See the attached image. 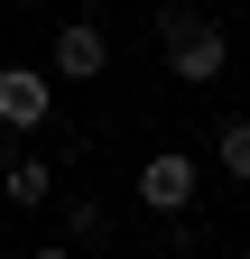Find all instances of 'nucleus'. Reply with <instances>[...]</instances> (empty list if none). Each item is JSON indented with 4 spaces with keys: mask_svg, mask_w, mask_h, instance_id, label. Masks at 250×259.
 <instances>
[{
    "mask_svg": "<svg viewBox=\"0 0 250 259\" xmlns=\"http://www.w3.org/2000/svg\"><path fill=\"white\" fill-rule=\"evenodd\" d=\"M158 37H167V74H176V83H213V74L232 65V37H223V19L158 10Z\"/></svg>",
    "mask_w": 250,
    "mask_h": 259,
    "instance_id": "obj_1",
    "label": "nucleus"
},
{
    "mask_svg": "<svg viewBox=\"0 0 250 259\" xmlns=\"http://www.w3.org/2000/svg\"><path fill=\"white\" fill-rule=\"evenodd\" d=\"M47 74H56V83H93V74H111V37H102V19H93V10H74V19L47 37Z\"/></svg>",
    "mask_w": 250,
    "mask_h": 259,
    "instance_id": "obj_2",
    "label": "nucleus"
},
{
    "mask_svg": "<svg viewBox=\"0 0 250 259\" xmlns=\"http://www.w3.org/2000/svg\"><path fill=\"white\" fill-rule=\"evenodd\" d=\"M47 120H56L47 65H0V139H37Z\"/></svg>",
    "mask_w": 250,
    "mask_h": 259,
    "instance_id": "obj_3",
    "label": "nucleus"
},
{
    "mask_svg": "<svg viewBox=\"0 0 250 259\" xmlns=\"http://www.w3.org/2000/svg\"><path fill=\"white\" fill-rule=\"evenodd\" d=\"M139 204L158 213V222H176V213H195V157H185V148H158V157L139 167Z\"/></svg>",
    "mask_w": 250,
    "mask_h": 259,
    "instance_id": "obj_4",
    "label": "nucleus"
},
{
    "mask_svg": "<svg viewBox=\"0 0 250 259\" xmlns=\"http://www.w3.org/2000/svg\"><path fill=\"white\" fill-rule=\"evenodd\" d=\"M0 204H10V213H47V204H56L47 157H10V167H0Z\"/></svg>",
    "mask_w": 250,
    "mask_h": 259,
    "instance_id": "obj_5",
    "label": "nucleus"
},
{
    "mask_svg": "<svg viewBox=\"0 0 250 259\" xmlns=\"http://www.w3.org/2000/svg\"><path fill=\"white\" fill-rule=\"evenodd\" d=\"M56 204H65V250H102L111 241V213L93 204V194H56Z\"/></svg>",
    "mask_w": 250,
    "mask_h": 259,
    "instance_id": "obj_6",
    "label": "nucleus"
},
{
    "mask_svg": "<svg viewBox=\"0 0 250 259\" xmlns=\"http://www.w3.org/2000/svg\"><path fill=\"white\" fill-rule=\"evenodd\" d=\"M213 167H223L232 185L250 176V120H241V111H223V130H213Z\"/></svg>",
    "mask_w": 250,
    "mask_h": 259,
    "instance_id": "obj_7",
    "label": "nucleus"
},
{
    "mask_svg": "<svg viewBox=\"0 0 250 259\" xmlns=\"http://www.w3.org/2000/svg\"><path fill=\"white\" fill-rule=\"evenodd\" d=\"M28 259H74V250H65V241H37V250H28Z\"/></svg>",
    "mask_w": 250,
    "mask_h": 259,
    "instance_id": "obj_8",
    "label": "nucleus"
},
{
    "mask_svg": "<svg viewBox=\"0 0 250 259\" xmlns=\"http://www.w3.org/2000/svg\"><path fill=\"white\" fill-rule=\"evenodd\" d=\"M74 10H102V0H74Z\"/></svg>",
    "mask_w": 250,
    "mask_h": 259,
    "instance_id": "obj_9",
    "label": "nucleus"
}]
</instances>
